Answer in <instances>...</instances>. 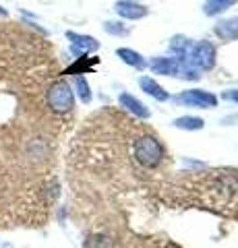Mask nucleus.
I'll return each mask as SVG.
<instances>
[{
  "instance_id": "1",
  "label": "nucleus",
  "mask_w": 238,
  "mask_h": 248,
  "mask_svg": "<svg viewBox=\"0 0 238 248\" xmlns=\"http://www.w3.org/2000/svg\"><path fill=\"white\" fill-rule=\"evenodd\" d=\"M46 104L54 114H66L75 106V93L66 81H54L46 91Z\"/></svg>"
},
{
  "instance_id": "2",
  "label": "nucleus",
  "mask_w": 238,
  "mask_h": 248,
  "mask_svg": "<svg viewBox=\"0 0 238 248\" xmlns=\"http://www.w3.org/2000/svg\"><path fill=\"white\" fill-rule=\"evenodd\" d=\"M135 157L139 159V164L145 168H158L159 161L164 159V149L156 137L145 135L137 139L135 143Z\"/></svg>"
},
{
  "instance_id": "3",
  "label": "nucleus",
  "mask_w": 238,
  "mask_h": 248,
  "mask_svg": "<svg viewBox=\"0 0 238 248\" xmlns=\"http://www.w3.org/2000/svg\"><path fill=\"white\" fill-rule=\"evenodd\" d=\"M189 64L197 71H211L216 66V46L209 42H199L189 48Z\"/></svg>"
},
{
  "instance_id": "4",
  "label": "nucleus",
  "mask_w": 238,
  "mask_h": 248,
  "mask_svg": "<svg viewBox=\"0 0 238 248\" xmlns=\"http://www.w3.org/2000/svg\"><path fill=\"white\" fill-rule=\"evenodd\" d=\"M176 102L193 106V108H216L218 97L209 91H203V89H190V91L180 93V95L176 97Z\"/></svg>"
},
{
  "instance_id": "5",
  "label": "nucleus",
  "mask_w": 238,
  "mask_h": 248,
  "mask_svg": "<svg viewBox=\"0 0 238 248\" xmlns=\"http://www.w3.org/2000/svg\"><path fill=\"white\" fill-rule=\"evenodd\" d=\"M114 9H116V13L122 19H128V21H139L149 15L147 6L135 2V0H118V2L114 4Z\"/></svg>"
},
{
  "instance_id": "6",
  "label": "nucleus",
  "mask_w": 238,
  "mask_h": 248,
  "mask_svg": "<svg viewBox=\"0 0 238 248\" xmlns=\"http://www.w3.org/2000/svg\"><path fill=\"white\" fill-rule=\"evenodd\" d=\"M118 102H120V106L125 108V110H128L130 114H135V116H139V118H149L151 116V112L147 110V106H145L143 102H139L135 95H130V93H120Z\"/></svg>"
},
{
  "instance_id": "7",
  "label": "nucleus",
  "mask_w": 238,
  "mask_h": 248,
  "mask_svg": "<svg viewBox=\"0 0 238 248\" xmlns=\"http://www.w3.org/2000/svg\"><path fill=\"white\" fill-rule=\"evenodd\" d=\"M66 37L73 42V52L75 54H83V52H94L99 48V42L95 37H89V35H81V33H73L68 31Z\"/></svg>"
},
{
  "instance_id": "8",
  "label": "nucleus",
  "mask_w": 238,
  "mask_h": 248,
  "mask_svg": "<svg viewBox=\"0 0 238 248\" xmlns=\"http://www.w3.org/2000/svg\"><path fill=\"white\" fill-rule=\"evenodd\" d=\"M139 85H141V89L147 93V95H151L153 99H159V102H168V99H170V93H168L156 79H151V77H141Z\"/></svg>"
},
{
  "instance_id": "9",
  "label": "nucleus",
  "mask_w": 238,
  "mask_h": 248,
  "mask_svg": "<svg viewBox=\"0 0 238 248\" xmlns=\"http://www.w3.org/2000/svg\"><path fill=\"white\" fill-rule=\"evenodd\" d=\"M216 33L222 40H238V17L220 21L216 25Z\"/></svg>"
},
{
  "instance_id": "10",
  "label": "nucleus",
  "mask_w": 238,
  "mask_h": 248,
  "mask_svg": "<svg viewBox=\"0 0 238 248\" xmlns=\"http://www.w3.org/2000/svg\"><path fill=\"white\" fill-rule=\"evenodd\" d=\"M118 56L122 62H127L128 66H135V68H139V71H143V68H147V62L143 60V56L139 52H135V50H128V48H120L118 52Z\"/></svg>"
},
{
  "instance_id": "11",
  "label": "nucleus",
  "mask_w": 238,
  "mask_h": 248,
  "mask_svg": "<svg viewBox=\"0 0 238 248\" xmlns=\"http://www.w3.org/2000/svg\"><path fill=\"white\" fill-rule=\"evenodd\" d=\"M232 4H236V0H205L203 13L209 15V17H216V15H220V13H224L226 9H230Z\"/></svg>"
},
{
  "instance_id": "12",
  "label": "nucleus",
  "mask_w": 238,
  "mask_h": 248,
  "mask_svg": "<svg viewBox=\"0 0 238 248\" xmlns=\"http://www.w3.org/2000/svg\"><path fill=\"white\" fill-rule=\"evenodd\" d=\"M174 126L182 130H201L205 126V122L199 116H180V118L174 120Z\"/></svg>"
},
{
  "instance_id": "13",
  "label": "nucleus",
  "mask_w": 238,
  "mask_h": 248,
  "mask_svg": "<svg viewBox=\"0 0 238 248\" xmlns=\"http://www.w3.org/2000/svg\"><path fill=\"white\" fill-rule=\"evenodd\" d=\"M75 89H77V95H79V99L83 104H89L91 102V87H89V83L87 79L83 75H75Z\"/></svg>"
},
{
  "instance_id": "14",
  "label": "nucleus",
  "mask_w": 238,
  "mask_h": 248,
  "mask_svg": "<svg viewBox=\"0 0 238 248\" xmlns=\"http://www.w3.org/2000/svg\"><path fill=\"white\" fill-rule=\"evenodd\" d=\"M83 248H112V242L106 236H89L85 240V244H83Z\"/></svg>"
},
{
  "instance_id": "15",
  "label": "nucleus",
  "mask_w": 238,
  "mask_h": 248,
  "mask_svg": "<svg viewBox=\"0 0 238 248\" xmlns=\"http://www.w3.org/2000/svg\"><path fill=\"white\" fill-rule=\"evenodd\" d=\"M104 29L108 31V33H114V35H125L127 33V27H122L120 23H106Z\"/></svg>"
},
{
  "instance_id": "16",
  "label": "nucleus",
  "mask_w": 238,
  "mask_h": 248,
  "mask_svg": "<svg viewBox=\"0 0 238 248\" xmlns=\"http://www.w3.org/2000/svg\"><path fill=\"white\" fill-rule=\"evenodd\" d=\"M224 99H232V102H236V104H238V89H232V91L224 93Z\"/></svg>"
},
{
  "instance_id": "17",
  "label": "nucleus",
  "mask_w": 238,
  "mask_h": 248,
  "mask_svg": "<svg viewBox=\"0 0 238 248\" xmlns=\"http://www.w3.org/2000/svg\"><path fill=\"white\" fill-rule=\"evenodd\" d=\"M6 15H9V13H6V9H2V6H0V17H6Z\"/></svg>"
}]
</instances>
